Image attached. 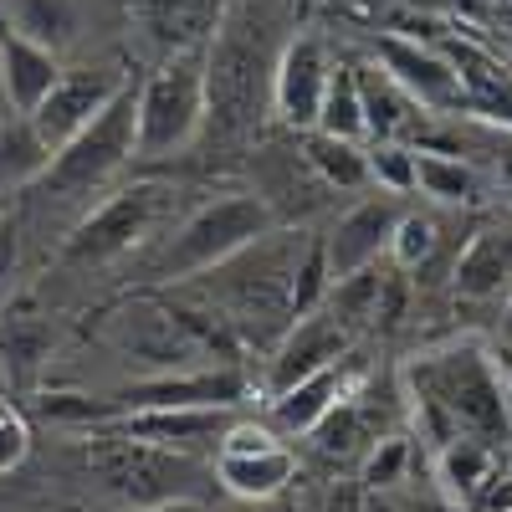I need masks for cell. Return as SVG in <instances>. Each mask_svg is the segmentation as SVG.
Segmentation results:
<instances>
[{"instance_id": "obj_1", "label": "cell", "mask_w": 512, "mask_h": 512, "mask_svg": "<svg viewBox=\"0 0 512 512\" xmlns=\"http://www.w3.org/2000/svg\"><path fill=\"white\" fill-rule=\"evenodd\" d=\"M405 400L415 405L420 436L436 451L456 436H477L487 446L512 441V405L492 369V349L451 344L436 354H420L405 369Z\"/></svg>"}, {"instance_id": "obj_2", "label": "cell", "mask_w": 512, "mask_h": 512, "mask_svg": "<svg viewBox=\"0 0 512 512\" xmlns=\"http://www.w3.org/2000/svg\"><path fill=\"white\" fill-rule=\"evenodd\" d=\"M262 236H272V210L262 195H221L205 200L200 210L169 231V241L154 251L149 277L154 282H190V277H210L216 267H226L231 256H241L246 246H256Z\"/></svg>"}, {"instance_id": "obj_3", "label": "cell", "mask_w": 512, "mask_h": 512, "mask_svg": "<svg viewBox=\"0 0 512 512\" xmlns=\"http://www.w3.org/2000/svg\"><path fill=\"white\" fill-rule=\"evenodd\" d=\"M210 113V52L164 57L139 82L134 159H175L195 144Z\"/></svg>"}, {"instance_id": "obj_4", "label": "cell", "mask_w": 512, "mask_h": 512, "mask_svg": "<svg viewBox=\"0 0 512 512\" xmlns=\"http://www.w3.org/2000/svg\"><path fill=\"white\" fill-rule=\"evenodd\" d=\"M134 113H139V88H128L103 118H93L72 144L52 154V164L31 185V195L93 210V195H103L118 180L123 164H134Z\"/></svg>"}, {"instance_id": "obj_5", "label": "cell", "mask_w": 512, "mask_h": 512, "mask_svg": "<svg viewBox=\"0 0 512 512\" xmlns=\"http://www.w3.org/2000/svg\"><path fill=\"white\" fill-rule=\"evenodd\" d=\"M164 210H169V190L154 185V180L108 190L93 210H82V221H77L72 236L62 241V262H67V267H103V262H118V256L139 251V246L154 236V226L164 221Z\"/></svg>"}, {"instance_id": "obj_6", "label": "cell", "mask_w": 512, "mask_h": 512, "mask_svg": "<svg viewBox=\"0 0 512 512\" xmlns=\"http://www.w3.org/2000/svg\"><path fill=\"white\" fill-rule=\"evenodd\" d=\"M82 466H88L108 492L128 497L134 507L185 497V482L195 477L190 456L128 441V436H113V431H88V441H82Z\"/></svg>"}, {"instance_id": "obj_7", "label": "cell", "mask_w": 512, "mask_h": 512, "mask_svg": "<svg viewBox=\"0 0 512 512\" xmlns=\"http://www.w3.org/2000/svg\"><path fill=\"white\" fill-rule=\"evenodd\" d=\"M297 477V456L267 420H231L216 446V482L231 502H277Z\"/></svg>"}, {"instance_id": "obj_8", "label": "cell", "mask_w": 512, "mask_h": 512, "mask_svg": "<svg viewBox=\"0 0 512 512\" xmlns=\"http://www.w3.org/2000/svg\"><path fill=\"white\" fill-rule=\"evenodd\" d=\"M134 82L123 77L118 62H82V67H62L57 88L47 93V103H41L31 113V128L41 134V144H47L52 154L62 144H72L82 128H88L93 118H103Z\"/></svg>"}, {"instance_id": "obj_9", "label": "cell", "mask_w": 512, "mask_h": 512, "mask_svg": "<svg viewBox=\"0 0 512 512\" xmlns=\"http://www.w3.org/2000/svg\"><path fill=\"white\" fill-rule=\"evenodd\" d=\"M246 400V374L236 364H200V369H169L123 384L108 395V420L128 410H231Z\"/></svg>"}, {"instance_id": "obj_10", "label": "cell", "mask_w": 512, "mask_h": 512, "mask_svg": "<svg viewBox=\"0 0 512 512\" xmlns=\"http://www.w3.org/2000/svg\"><path fill=\"white\" fill-rule=\"evenodd\" d=\"M108 333L113 344L149 364L154 374H169V369H200L205 349L200 338L180 323V313L169 308V297H134V303H123L113 318H108Z\"/></svg>"}, {"instance_id": "obj_11", "label": "cell", "mask_w": 512, "mask_h": 512, "mask_svg": "<svg viewBox=\"0 0 512 512\" xmlns=\"http://www.w3.org/2000/svg\"><path fill=\"white\" fill-rule=\"evenodd\" d=\"M374 67L395 82V88L425 108V113H466V88L461 72L451 67V57L441 47H425V41L410 36H379L374 41Z\"/></svg>"}, {"instance_id": "obj_12", "label": "cell", "mask_w": 512, "mask_h": 512, "mask_svg": "<svg viewBox=\"0 0 512 512\" xmlns=\"http://www.w3.org/2000/svg\"><path fill=\"white\" fill-rule=\"evenodd\" d=\"M400 216H405V210L395 205V195H369V200H359L354 210H344V216H338V226H333L328 236H318V241H323L328 287L369 272L379 256L390 251Z\"/></svg>"}, {"instance_id": "obj_13", "label": "cell", "mask_w": 512, "mask_h": 512, "mask_svg": "<svg viewBox=\"0 0 512 512\" xmlns=\"http://www.w3.org/2000/svg\"><path fill=\"white\" fill-rule=\"evenodd\" d=\"M328 77H333V52L323 47V36H313V31L292 36L287 47H282V57H277V72H272L277 118H282L287 128H303V134H313L318 113H323Z\"/></svg>"}, {"instance_id": "obj_14", "label": "cell", "mask_w": 512, "mask_h": 512, "mask_svg": "<svg viewBox=\"0 0 512 512\" xmlns=\"http://www.w3.org/2000/svg\"><path fill=\"white\" fill-rule=\"evenodd\" d=\"M349 354H354V333L318 308V313L297 318V323L282 333V344H277V354H272V369H267V390L282 395V390L313 379L318 369L349 359Z\"/></svg>"}, {"instance_id": "obj_15", "label": "cell", "mask_w": 512, "mask_h": 512, "mask_svg": "<svg viewBox=\"0 0 512 512\" xmlns=\"http://www.w3.org/2000/svg\"><path fill=\"white\" fill-rule=\"evenodd\" d=\"M98 431L190 456L195 446H221V436L231 431V410H128L103 420Z\"/></svg>"}, {"instance_id": "obj_16", "label": "cell", "mask_w": 512, "mask_h": 512, "mask_svg": "<svg viewBox=\"0 0 512 512\" xmlns=\"http://www.w3.org/2000/svg\"><path fill=\"white\" fill-rule=\"evenodd\" d=\"M354 390H359V364H354V354H349V359L318 369L313 379H303V384H292V390L272 395L267 425H272V431H287V436H313L318 425H323L338 405H344Z\"/></svg>"}, {"instance_id": "obj_17", "label": "cell", "mask_w": 512, "mask_h": 512, "mask_svg": "<svg viewBox=\"0 0 512 512\" xmlns=\"http://www.w3.org/2000/svg\"><path fill=\"white\" fill-rule=\"evenodd\" d=\"M134 21L164 57L205 52L226 21V0H134Z\"/></svg>"}, {"instance_id": "obj_18", "label": "cell", "mask_w": 512, "mask_h": 512, "mask_svg": "<svg viewBox=\"0 0 512 512\" xmlns=\"http://www.w3.org/2000/svg\"><path fill=\"white\" fill-rule=\"evenodd\" d=\"M451 292L461 303H507V292H512V226H482L456 251Z\"/></svg>"}, {"instance_id": "obj_19", "label": "cell", "mask_w": 512, "mask_h": 512, "mask_svg": "<svg viewBox=\"0 0 512 512\" xmlns=\"http://www.w3.org/2000/svg\"><path fill=\"white\" fill-rule=\"evenodd\" d=\"M62 77V57L36 47V41L26 36H6L0 41V98L11 103V118H31L41 103H47V93L57 88Z\"/></svg>"}, {"instance_id": "obj_20", "label": "cell", "mask_w": 512, "mask_h": 512, "mask_svg": "<svg viewBox=\"0 0 512 512\" xmlns=\"http://www.w3.org/2000/svg\"><path fill=\"white\" fill-rule=\"evenodd\" d=\"M52 354H57V323H52V313H41L31 297L0 318V364H6L11 384L31 390L41 379V369L52 364Z\"/></svg>"}, {"instance_id": "obj_21", "label": "cell", "mask_w": 512, "mask_h": 512, "mask_svg": "<svg viewBox=\"0 0 512 512\" xmlns=\"http://www.w3.org/2000/svg\"><path fill=\"white\" fill-rule=\"evenodd\" d=\"M11 16V31L36 41V47H47V52H72L82 31H88V11H93V0H0Z\"/></svg>"}, {"instance_id": "obj_22", "label": "cell", "mask_w": 512, "mask_h": 512, "mask_svg": "<svg viewBox=\"0 0 512 512\" xmlns=\"http://www.w3.org/2000/svg\"><path fill=\"white\" fill-rule=\"evenodd\" d=\"M497 472H502V451L477 441V436H456L436 451V477L461 507H472Z\"/></svg>"}, {"instance_id": "obj_23", "label": "cell", "mask_w": 512, "mask_h": 512, "mask_svg": "<svg viewBox=\"0 0 512 512\" xmlns=\"http://www.w3.org/2000/svg\"><path fill=\"white\" fill-rule=\"evenodd\" d=\"M415 190L436 205H477L482 200V175L477 164H466L441 149H415Z\"/></svg>"}, {"instance_id": "obj_24", "label": "cell", "mask_w": 512, "mask_h": 512, "mask_svg": "<svg viewBox=\"0 0 512 512\" xmlns=\"http://www.w3.org/2000/svg\"><path fill=\"white\" fill-rule=\"evenodd\" d=\"M52 164V149L41 144V134L31 128V118H11L0 123V195L11 190H31L41 180V169Z\"/></svg>"}, {"instance_id": "obj_25", "label": "cell", "mask_w": 512, "mask_h": 512, "mask_svg": "<svg viewBox=\"0 0 512 512\" xmlns=\"http://www.w3.org/2000/svg\"><path fill=\"white\" fill-rule=\"evenodd\" d=\"M318 134H328V139H349V144H364V139H369L364 93H359V67L333 62L328 93H323V113H318Z\"/></svg>"}, {"instance_id": "obj_26", "label": "cell", "mask_w": 512, "mask_h": 512, "mask_svg": "<svg viewBox=\"0 0 512 512\" xmlns=\"http://www.w3.org/2000/svg\"><path fill=\"white\" fill-rule=\"evenodd\" d=\"M359 93H364V123H369V139L374 144H400V134H405V123H410V113L405 108H415L390 77H384L379 67H359Z\"/></svg>"}, {"instance_id": "obj_27", "label": "cell", "mask_w": 512, "mask_h": 512, "mask_svg": "<svg viewBox=\"0 0 512 512\" xmlns=\"http://www.w3.org/2000/svg\"><path fill=\"white\" fill-rule=\"evenodd\" d=\"M308 164L318 169V175L338 190H359L369 185V149L364 144H349V139H328V134H308Z\"/></svg>"}, {"instance_id": "obj_28", "label": "cell", "mask_w": 512, "mask_h": 512, "mask_svg": "<svg viewBox=\"0 0 512 512\" xmlns=\"http://www.w3.org/2000/svg\"><path fill=\"white\" fill-rule=\"evenodd\" d=\"M313 441H318L323 456H349V451H359V446H374L379 436H374V420H369V410H364V395L354 390V395L313 431Z\"/></svg>"}, {"instance_id": "obj_29", "label": "cell", "mask_w": 512, "mask_h": 512, "mask_svg": "<svg viewBox=\"0 0 512 512\" xmlns=\"http://www.w3.org/2000/svg\"><path fill=\"white\" fill-rule=\"evenodd\" d=\"M436 246H441V226L431 216H420V210H405L400 226H395V241H390L395 267L400 272H420L436 256Z\"/></svg>"}, {"instance_id": "obj_30", "label": "cell", "mask_w": 512, "mask_h": 512, "mask_svg": "<svg viewBox=\"0 0 512 512\" xmlns=\"http://www.w3.org/2000/svg\"><path fill=\"white\" fill-rule=\"evenodd\" d=\"M369 185L384 195H410L415 190V149L410 144H374L369 149Z\"/></svg>"}, {"instance_id": "obj_31", "label": "cell", "mask_w": 512, "mask_h": 512, "mask_svg": "<svg viewBox=\"0 0 512 512\" xmlns=\"http://www.w3.org/2000/svg\"><path fill=\"white\" fill-rule=\"evenodd\" d=\"M410 472V441L405 436H379L364 451V487L384 492V487H400Z\"/></svg>"}, {"instance_id": "obj_32", "label": "cell", "mask_w": 512, "mask_h": 512, "mask_svg": "<svg viewBox=\"0 0 512 512\" xmlns=\"http://www.w3.org/2000/svg\"><path fill=\"white\" fill-rule=\"evenodd\" d=\"M26 456H31V425L6 395H0V477L16 472Z\"/></svg>"}, {"instance_id": "obj_33", "label": "cell", "mask_w": 512, "mask_h": 512, "mask_svg": "<svg viewBox=\"0 0 512 512\" xmlns=\"http://www.w3.org/2000/svg\"><path fill=\"white\" fill-rule=\"evenodd\" d=\"M16 272H21V216L6 210V216H0V303L11 297Z\"/></svg>"}, {"instance_id": "obj_34", "label": "cell", "mask_w": 512, "mask_h": 512, "mask_svg": "<svg viewBox=\"0 0 512 512\" xmlns=\"http://www.w3.org/2000/svg\"><path fill=\"white\" fill-rule=\"evenodd\" d=\"M466 512H512V472H497L487 482V492L466 507Z\"/></svg>"}, {"instance_id": "obj_35", "label": "cell", "mask_w": 512, "mask_h": 512, "mask_svg": "<svg viewBox=\"0 0 512 512\" xmlns=\"http://www.w3.org/2000/svg\"><path fill=\"white\" fill-rule=\"evenodd\" d=\"M492 180H497V190L512 200V134H507V128H502V134L492 139Z\"/></svg>"}, {"instance_id": "obj_36", "label": "cell", "mask_w": 512, "mask_h": 512, "mask_svg": "<svg viewBox=\"0 0 512 512\" xmlns=\"http://www.w3.org/2000/svg\"><path fill=\"white\" fill-rule=\"evenodd\" d=\"M492 369H497L502 390H507V405H512V344H497L492 349Z\"/></svg>"}, {"instance_id": "obj_37", "label": "cell", "mask_w": 512, "mask_h": 512, "mask_svg": "<svg viewBox=\"0 0 512 512\" xmlns=\"http://www.w3.org/2000/svg\"><path fill=\"white\" fill-rule=\"evenodd\" d=\"M128 512H205V502H195V497H169V502H149V507H128Z\"/></svg>"}, {"instance_id": "obj_38", "label": "cell", "mask_w": 512, "mask_h": 512, "mask_svg": "<svg viewBox=\"0 0 512 512\" xmlns=\"http://www.w3.org/2000/svg\"><path fill=\"white\" fill-rule=\"evenodd\" d=\"M226 512H272V502H231Z\"/></svg>"}, {"instance_id": "obj_39", "label": "cell", "mask_w": 512, "mask_h": 512, "mask_svg": "<svg viewBox=\"0 0 512 512\" xmlns=\"http://www.w3.org/2000/svg\"><path fill=\"white\" fill-rule=\"evenodd\" d=\"M502 344H512V292H507V313H502Z\"/></svg>"}, {"instance_id": "obj_40", "label": "cell", "mask_w": 512, "mask_h": 512, "mask_svg": "<svg viewBox=\"0 0 512 512\" xmlns=\"http://www.w3.org/2000/svg\"><path fill=\"white\" fill-rule=\"evenodd\" d=\"M6 210H16V205H11V195H0V216H6Z\"/></svg>"}]
</instances>
